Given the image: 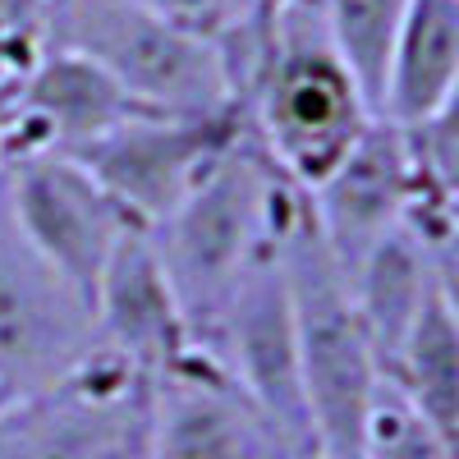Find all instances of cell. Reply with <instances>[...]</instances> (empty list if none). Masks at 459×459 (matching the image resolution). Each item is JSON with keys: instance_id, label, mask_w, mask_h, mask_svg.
<instances>
[{"instance_id": "obj_1", "label": "cell", "mask_w": 459, "mask_h": 459, "mask_svg": "<svg viewBox=\"0 0 459 459\" xmlns=\"http://www.w3.org/2000/svg\"><path fill=\"white\" fill-rule=\"evenodd\" d=\"M294 194L299 184H290L262 152L253 129H244L194 194L161 225H152V244L194 350H212L230 294L239 290L248 266L276 244L281 216Z\"/></svg>"}, {"instance_id": "obj_2", "label": "cell", "mask_w": 459, "mask_h": 459, "mask_svg": "<svg viewBox=\"0 0 459 459\" xmlns=\"http://www.w3.org/2000/svg\"><path fill=\"white\" fill-rule=\"evenodd\" d=\"M262 19V56L244 120L276 170L308 194L350 152L377 110L340 60L317 0H290Z\"/></svg>"}, {"instance_id": "obj_3", "label": "cell", "mask_w": 459, "mask_h": 459, "mask_svg": "<svg viewBox=\"0 0 459 459\" xmlns=\"http://www.w3.org/2000/svg\"><path fill=\"white\" fill-rule=\"evenodd\" d=\"M281 266L294 313L299 340V377H303V404H308L313 455L317 459H359L363 428L377 395V354L359 326L350 285L340 266L331 262L317 225L308 216L303 188L290 198L281 216Z\"/></svg>"}, {"instance_id": "obj_4", "label": "cell", "mask_w": 459, "mask_h": 459, "mask_svg": "<svg viewBox=\"0 0 459 459\" xmlns=\"http://www.w3.org/2000/svg\"><path fill=\"white\" fill-rule=\"evenodd\" d=\"M47 47L97 65L134 106L157 115H225L216 47L166 23L138 0H51ZM239 115V110H235Z\"/></svg>"}, {"instance_id": "obj_5", "label": "cell", "mask_w": 459, "mask_h": 459, "mask_svg": "<svg viewBox=\"0 0 459 459\" xmlns=\"http://www.w3.org/2000/svg\"><path fill=\"white\" fill-rule=\"evenodd\" d=\"M152 386L134 363L97 350L60 386L0 404V459H143Z\"/></svg>"}, {"instance_id": "obj_6", "label": "cell", "mask_w": 459, "mask_h": 459, "mask_svg": "<svg viewBox=\"0 0 459 459\" xmlns=\"http://www.w3.org/2000/svg\"><path fill=\"white\" fill-rule=\"evenodd\" d=\"M97 350L92 303L28 248L0 203V404L60 386Z\"/></svg>"}, {"instance_id": "obj_7", "label": "cell", "mask_w": 459, "mask_h": 459, "mask_svg": "<svg viewBox=\"0 0 459 459\" xmlns=\"http://www.w3.org/2000/svg\"><path fill=\"white\" fill-rule=\"evenodd\" d=\"M248 129L244 115H157L138 110L92 143L74 147L79 161L106 194L120 203L138 225H161L203 175L225 157V147Z\"/></svg>"}, {"instance_id": "obj_8", "label": "cell", "mask_w": 459, "mask_h": 459, "mask_svg": "<svg viewBox=\"0 0 459 459\" xmlns=\"http://www.w3.org/2000/svg\"><path fill=\"white\" fill-rule=\"evenodd\" d=\"M0 203L14 216L28 248L88 303L115 244L138 225L79 161L60 152L0 166Z\"/></svg>"}, {"instance_id": "obj_9", "label": "cell", "mask_w": 459, "mask_h": 459, "mask_svg": "<svg viewBox=\"0 0 459 459\" xmlns=\"http://www.w3.org/2000/svg\"><path fill=\"white\" fill-rule=\"evenodd\" d=\"M281 235V230H276ZM225 372L244 386V395L262 409V418L276 428L290 459H317L313 455V428L308 404H303V377H299V340H294V313L285 290L281 244L266 248L230 294L216 340L207 350Z\"/></svg>"}, {"instance_id": "obj_10", "label": "cell", "mask_w": 459, "mask_h": 459, "mask_svg": "<svg viewBox=\"0 0 459 459\" xmlns=\"http://www.w3.org/2000/svg\"><path fill=\"white\" fill-rule=\"evenodd\" d=\"M143 459H290L244 386L203 350H188L152 386Z\"/></svg>"}, {"instance_id": "obj_11", "label": "cell", "mask_w": 459, "mask_h": 459, "mask_svg": "<svg viewBox=\"0 0 459 459\" xmlns=\"http://www.w3.org/2000/svg\"><path fill=\"white\" fill-rule=\"evenodd\" d=\"M409 194L413 184H409L404 134L377 115L363 129V138L344 152V161L303 194L340 276H350L391 230L404 225Z\"/></svg>"}, {"instance_id": "obj_12", "label": "cell", "mask_w": 459, "mask_h": 459, "mask_svg": "<svg viewBox=\"0 0 459 459\" xmlns=\"http://www.w3.org/2000/svg\"><path fill=\"white\" fill-rule=\"evenodd\" d=\"M92 317L101 350L120 354L152 381L194 350L147 225H134L101 266V281L92 290Z\"/></svg>"}, {"instance_id": "obj_13", "label": "cell", "mask_w": 459, "mask_h": 459, "mask_svg": "<svg viewBox=\"0 0 459 459\" xmlns=\"http://www.w3.org/2000/svg\"><path fill=\"white\" fill-rule=\"evenodd\" d=\"M455 276L459 266L441 262L418 235L409 230H391L350 276V299H354V313H359V326L377 354V368L386 377L395 350L404 344L413 317L423 313V303L437 294V290H455Z\"/></svg>"}, {"instance_id": "obj_14", "label": "cell", "mask_w": 459, "mask_h": 459, "mask_svg": "<svg viewBox=\"0 0 459 459\" xmlns=\"http://www.w3.org/2000/svg\"><path fill=\"white\" fill-rule=\"evenodd\" d=\"M459 101V0H409L381 74L377 115L413 129Z\"/></svg>"}, {"instance_id": "obj_15", "label": "cell", "mask_w": 459, "mask_h": 459, "mask_svg": "<svg viewBox=\"0 0 459 459\" xmlns=\"http://www.w3.org/2000/svg\"><path fill=\"white\" fill-rule=\"evenodd\" d=\"M386 381L450 446H459V308H455V290H437L423 303V313L413 317L404 344L386 368Z\"/></svg>"}, {"instance_id": "obj_16", "label": "cell", "mask_w": 459, "mask_h": 459, "mask_svg": "<svg viewBox=\"0 0 459 459\" xmlns=\"http://www.w3.org/2000/svg\"><path fill=\"white\" fill-rule=\"evenodd\" d=\"M322 23L331 32V42L340 60L350 65L359 88L368 92L372 110L381 97V74H386V56L400 32V19L409 10V0H317Z\"/></svg>"}, {"instance_id": "obj_17", "label": "cell", "mask_w": 459, "mask_h": 459, "mask_svg": "<svg viewBox=\"0 0 459 459\" xmlns=\"http://www.w3.org/2000/svg\"><path fill=\"white\" fill-rule=\"evenodd\" d=\"M359 459H455V446L381 377L368 409Z\"/></svg>"}, {"instance_id": "obj_18", "label": "cell", "mask_w": 459, "mask_h": 459, "mask_svg": "<svg viewBox=\"0 0 459 459\" xmlns=\"http://www.w3.org/2000/svg\"><path fill=\"white\" fill-rule=\"evenodd\" d=\"M47 10L51 0H0V69L23 74L47 51Z\"/></svg>"}, {"instance_id": "obj_19", "label": "cell", "mask_w": 459, "mask_h": 459, "mask_svg": "<svg viewBox=\"0 0 459 459\" xmlns=\"http://www.w3.org/2000/svg\"><path fill=\"white\" fill-rule=\"evenodd\" d=\"M143 10L161 14L166 23L184 28L203 37V42H216L235 23H244L248 14H257V0H138Z\"/></svg>"}, {"instance_id": "obj_20", "label": "cell", "mask_w": 459, "mask_h": 459, "mask_svg": "<svg viewBox=\"0 0 459 459\" xmlns=\"http://www.w3.org/2000/svg\"><path fill=\"white\" fill-rule=\"evenodd\" d=\"M290 0H257V14H276V10H285Z\"/></svg>"}]
</instances>
